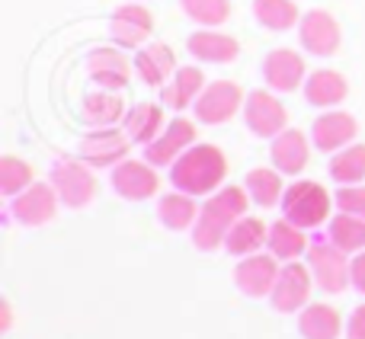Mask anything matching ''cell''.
I'll return each instance as SVG.
<instances>
[{
  "label": "cell",
  "instance_id": "obj_6",
  "mask_svg": "<svg viewBox=\"0 0 365 339\" xmlns=\"http://www.w3.org/2000/svg\"><path fill=\"white\" fill-rule=\"evenodd\" d=\"M48 182L55 186L61 205H68V208H87L96 195L93 167L83 164L81 157H61L55 167H51Z\"/></svg>",
  "mask_w": 365,
  "mask_h": 339
},
{
  "label": "cell",
  "instance_id": "obj_23",
  "mask_svg": "<svg viewBox=\"0 0 365 339\" xmlns=\"http://www.w3.org/2000/svg\"><path fill=\"white\" fill-rule=\"evenodd\" d=\"M205 90V74H202L199 64H180L177 74L160 87V103L167 109H177V113H186V109L195 106V100Z\"/></svg>",
  "mask_w": 365,
  "mask_h": 339
},
{
  "label": "cell",
  "instance_id": "obj_10",
  "mask_svg": "<svg viewBox=\"0 0 365 339\" xmlns=\"http://www.w3.org/2000/svg\"><path fill=\"white\" fill-rule=\"evenodd\" d=\"M109 186L125 202H148L158 195L160 173H158V167L148 164L145 157H125L119 167L109 170Z\"/></svg>",
  "mask_w": 365,
  "mask_h": 339
},
{
  "label": "cell",
  "instance_id": "obj_31",
  "mask_svg": "<svg viewBox=\"0 0 365 339\" xmlns=\"http://www.w3.org/2000/svg\"><path fill=\"white\" fill-rule=\"evenodd\" d=\"M324 237H327L334 246H340L343 253L356 256V253L365 250V218H356V214H346V212H336L334 218L327 221Z\"/></svg>",
  "mask_w": 365,
  "mask_h": 339
},
{
  "label": "cell",
  "instance_id": "obj_37",
  "mask_svg": "<svg viewBox=\"0 0 365 339\" xmlns=\"http://www.w3.org/2000/svg\"><path fill=\"white\" fill-rule=\"evenodd\" d=\"M346 339H365V304L346 317Z\"/></svg>",
  "mask_w": 365,
  "mask_h": 339
},
{
  "label": "cell",
  "instance_id": "obj_35",
  "mask_svg": "<svg viewBox=\"0 0 365 339\" xmlns=\"http://www.w3.org/2000/svg\"><path fill=\"white\" fill-rule=\"evenodd\" d=\"M32 182H36V173H32V167L26 164V160L13 157V154H6V157L0 160V192H4L6 199H16Z\"/></svg>",
  "mask_w": 365,
  "mask_h": 339
},
{
  "label": "cell",
  "instance_id": "obj_19",
  "mask_svg": "<svg viewBox=\"0 0 365 339\" xmlns=\"http://www.w3.org/2000/svg\"><path fill=\"white\" fill-rule=\"evenodd\" d=\"M311 138L302 128H285L269 141V164L282 176H302L311 164Z\"/></svg>",
  "mask_w": 365,
  "mask_h": 339
},
{
  "label": "cell",
  "instance_id": "obj_18",
  "mask_svg": "<svg viewBox=\"0 0 365 339\" xmlns=\"http://www.w3.org/2000/svg\"><path fill=\"white\" fill-rule=\"evenodd\" d=\"M58 205H61V199H58L51 182H32L26 192L10 199V214L26 227H42L58 214Z\"/></svg>",
  "mask_w": 365,
  "mask_h": 339
},
{
  "label": "cell",
  "instance_id": "obj_27",
  "mask_svg": "<svg viewBox=\"0 0 365 339\" xmlns=\"http://www.w3.org/2000/svg\"><path fill=\"white\" fill-rule=\"evenodd\" d=\"M298 333H302V339H340L346 333V323H343L336 308L314 301L298 314Z\"/></svg>",
  "mask_w": 365,
  "mask_h": 339
},
{
  "label": "cell",
  "instance_id": "obj_34",
  "mask_svg": "<svg viewBox=\"0 0 365 339\" xmlns=\"http://www.w3.org/2000/svg\"><path fill=\"white\" fill-rule=\"evenodd\" d=\"M180 10L202 29L225 26L231 16V0H180Z\"/></svg>",
  "mask_w": 365,
  "mask_h": 339
},
{
  "label": "cell",
  "instance_id": "obj_39",
  "mask_svg": "<svg viewBox=\"0 0 365 339\" xmlns=\"http://www.w3.org/2000/svg\"><path fill=\"white\" fill-rule=\"evenodd\" d=\"M0 311H4V323H0V327H4V330H10V301H4V304H0Z\"/></svg>",
  "mask_w": 365,
  "mask_h": 339
},
{
  "label": "cell",
  "instance_id": "obj_22",
  "mask_svg": "<svg viewBox=\"0 0 365 339\" xmlns=\"http://www.w3.org/2000/svg\"><path fill=\"white\" fill-rule=\"evenodd\" d=\"M186 51L199 64H231V61H237L240 45H237V38L221 29H195L186 38Z\"/></svg>",
  "mask_w": 365,
  "mask_h": 339
},
{
  "label": "cell",
  "instance_id": "obj_17",
  "mask_svg": "<svg viewBox=\"0 0 365 339\" xmlns=\"http://www.w3.org/2000/svg\"><path fill=\"white\" fill-rule=\"evenodd\" d=\"M279 269H282V263L269 250L266 253L259 250L253 256H240L237 266H234V285L247 298H269L272 285L279 278Z\"/></svg>",
  "mask_w": 365,
  "mask_h": 339
},
{
  "label": "cell",
  "instance_id": "obj_30",
  "mask_svg": "<svg viewBox=\"0 0 365 339\" xmlns=\"http://www.w3.org/2000/svg\"><path fill=\"white\" fill-rule=\"evenodd\" d=\"M244 189L253 205H259V208H279V202L285 195L282 173L276 167H253L244 176Z\"/></svg>",
  "mask_w": 365,
  "mask_h": 339
},
{
  "label": "cell",
  "instance_id": "obj_24",
  "mask_svg": "<svg viewBox=\"0 0 365 339\" xmlns=\"http://www.w3.org/2000/svg\"><path fill=\"white\" fill-rule=\"evenodd\" d=\"M122 128H125V135L132 138V145L148 147L167 128L164 103H135V106H128L125 119H122Z\"/></svg>",
  "mask_w": 365,
  "mask_h": 339
},
{
  "label": "cell",
  "instance_id": "obj_1",
  "mask_svg": "<svg viewBox=\"0 0 365 339\" xmlns=\"http://www.w3.org/2000/svg\"><path fill=\"white\" fill-rule=\"evenodd\" d=\"M250 195H247L244 186H234V182H225L218 192L205 195L199 208V221L189 234H192V244L199 246L202 253H212L218 246H225V237L234 224L247 214L250 208Z\"/></svg>",
  "mask_w": 365,
  "mask_h": 339
},
{
  "label": "cell",
  "instance_id": "obj_21",
  "mask_svg": "<svg viewBox=\"0 0 365 339\" xmlns=\"http://www.w3.org/2000/svg\"><path fill=\"white\" fill-rule=\"evenodd\" d=\"M302 93H304V103H308V106H314L324 113V109H340V103L349 96V83L340 71L317 68L308 74Z\"/></svg>",
  "mask_w": 365,
  "mask_h": 339
},
{
  "label": "cell",
  "instance_id": "obj_2",
  "mask_svg": "<svg viewBox=\"0 0 365 339\" xmlns=\"http://www.w3.org/2000/svg\"><path fill=\"white\" fill-rule=\"evenodd\" d=\"M167 179L173 189L189 192L195 199L218 192L227 179V157L218 145H202L195 141L186 154H180V160L167 170Z\"/></svg>",
  "mask_w": 365,
  "mask_h": 339
},
{
  "label": "cell",
  "instance_id": "obj_33",
  "mask_svg": "<svg viewBox=\"0 0 365 339\" xmlns=\"http://www.w3.org/2000/svg\"><path fill=\"white\" fill-rule=\"evenodd\" d=\"M327 173L336 186H356V182H365V145L353 141L349 147L330 154Z\"/></svg>",
  "mask_w": 365,
  "mask_h": 339
},
{
  "label": "cell",
  "instance_id": "obj_36",
  "mask_svg": "<svg viewBox=\"0 0 365 339\" xmlns=\"http://www.w3.org/2000/svg\"><path fill=\"white\" fill-rule=\"evenodd\" d=\"M334 205H336V212L365 218V182H356V186H336Z\"/></svg>",
  "mask_w": 365,
  "mask_h": 339
},
{
  "label": "cell",
  "instance_id": "obj_4",
  "mask_svg": "<svg viewBox=\"0 0 365 339\" xmlns=\"http://www.w3.org/2000/svg\"><path fill=\"white\" fill-rule=\"evenodd\" d=\"M308 269L314 276V285L324 295H343L346 288H353V256L343 253L340 246H334L327 237L311 240L308 246Z\"/></svg>",
  "mask_w": 365,
  "mask_h": 339
},
{
  "label": "cell",
  "instance_id": "obj_25",
  "mask_svg": "<svg viewBox=\"0 0 365 339\" xmlns=\"http://www.w3.org/2000/svg\"><path fill=\"white\" fill-rule=\"evenodd\" d=\"M128 106L122 103V96L115 90H90L81 103V119L87 122L90 128H113V125H122L125 119Z\"/></svg>",
  "mask_w": 365,
  "mask_h": 339
},
{
  "label": "cell",
  "instance_id": "obj_28",
  "mask_svg": "<svg viewBox=\"0 0 365 339\" xmlns=\"http://www.w3.org/2000/svg\"><path fill=\"white\" fill-rule=\"evenodd\" d=\"M308 231H302L298 224L279 218L269 224V237H266V250L279 259V263H295L308 253Z\"/></svg>",
  "mask_w": 365,
  "mask_h": 339
},
{
  "label": "cell",
  "instance_id": "obj_11",
  "mask_svg": "<svg viewBox=\"0 0 365 339\" xmlns=\"http://www.w3.org/2000/svg\"><path fill=\"white\" fill-rule=\"evenodd\" d=\"M151 32H154V16L138 0H128V4L115 6L113 16H109V38H113V45H119L125 51L148 45L151 42Z\"/></svg>",
  "mask_w": 365,
  "mask_h": 339
},
{
  "label": "cell",
  "instance_id": "obj_13",
  "mask_svg": "<svg viewBox=\"0 0 365 339\" xmlns=\"http://www.w3.org/2000/svg\"><path fill=\"white\" fill-rule=\"evenodd\" d=\"M359 138V122L346 109H324L311 122V145L321 154H336Z\"/></svg>",
  "mask_w": 365,
  "mask_h": 339
},
{
  "label": "cell",
  "instance_id": "obj_3",
  "mask_svg": "<svg viewBox=\"0 0 365 339\" xmlns=\"http://www.w3.org/2000/svg\"><path fill=\"white\" fill-rule=\"evenodd\" d=\"M279 208H282V218L298 224L302 231H317V227H327L336 205L324 182L292 179L289 186H285V195H282V202H279Z\"/></svg>",
  "mask_w": 365,
  "mask_h": 339
},
{
  "label": "cell",
  "instance_id": "obj_7",
  "mask_svg": "<svg viewBox=\"0 0 365 339\" xmlns=\"http://www.w3.org/2000/svg\"><path fill=\"white\" fill-rule=\"evenodd\" d=\"M128 151H132V138L125 135L122 125L90 128V132L81 138V145H77V157H81L83 164H90L93 170L119 167L122 160L128 157Z\"/></svg>",
  "mask_w": 365,
  "mask_h": 339
},
{
  "label": "cell",
  "instance_id": "obj_32",
  "mask_svg": "<svg viewBox=\"0 0 365 339\" xmlns=\"http://www.w3.org/2000/svg\"><path fill=\"white\" fill-rule=\"evenodd\" d=\"M253 19L269 32H289L298 29L302 13L295 0H253Z\"/></svg>",
  "mask_w": 365,
  "mask_h": 339
},
{
  "label": "cell",
  "instance_id": "obj_14",
  "mask_svg": "<svg viewBox=\"0 0 365 339\" xmlns=\"http://www.w3.org/2000/svg\"><path fill=\"white\" fill-rule=\"evenodd\" d=\"M308 74L311 71H308V64H304V55L295 48H272L269 55L263 58V83L279 96L302 90Z\"/></svg>",
  "mask_w": 365,
  "mask_h": 339
},
{
  "label": "cell",
  "instance_id": "obj_9",
  "mask_svg": "<svg viewBox=\"0 0 365 339\" xmlns=\"http://www.w3.org/2000/svg\"><path fill=\"white\" fill-rule=\"evenodd\" d=\"M311 288H314V276H311L308 263H282L279 278L269 291V304L279 314H302L311 304Z\"/></svg>",
  "mask_w": 365,
  "mask_h": 339
},
{
  "label": "cell",
  "instance_id": "obj_38",
  "mask_svg": "<svg viewBox=\"0 0 365 339\" xmlns=\"http://www.w3.org/2000/svg\"><path fill=\"white\" fill-rule=\"evenodd\" d=\"M349 276H353V288L359 291V295H365V250L353 256V272H349Z\"/></svg>",
  "mask_w": 365,
  "mask_h": 339
},
{
  "label": "cell",
  "instance_id": "obj_12",
  "mask_svg": "<svg viewBox=\"0 0 365 339\" xmlns=\"http://www.w3.org/2000/svg\"><path fill=\"white\" fill-rule=\"evenodd\" d=\"M298 45L314 58L336 55L343 45V29H340L334 13H327V10L302 13V23H298Z\"/></svg>",
  "mask_w": 365,
  "mask_h": 339
},
{
  "label": "cell",
  "instance_id": "obj_20",
  "mask_svg": "<svg viewBox=\"0 0 365 339\" xmlns=\"http://www.w3.org/2000/svg\"><path fill=\"white\" fill-rule=\"evenodd\" d=\"M135 77H138L145 87H164L167 80H170L173 74H177V55H173V48L167 42H148L141 45V48H135Z\"/></svg>",
  "mask_w": 365,
  "mask_h": 339
},
{
  "label": "cell",
  "instance_id": "obj_26",
  "mask_svg": "<svg viewBox=\"0 0 365 339\" xmlns=\"http://www.w3.org/2000/svg\"><path fill=\"white\" fill-rule=\"evenodd\" d=\"M199 208H202V202L195 195L170 189V192H164L158 199V221L173 234L192 231L195 221H199Z\"/></svg>",
  "mask_w": 365,
  "mask_h": 339
},
{
  "label": "cell",
  "instance_id": "obj_29",
  "mask_svg": "<svg viewBox=\"0 0 365 339\" xmlns=\"http://www.w3.org/2000/svg\"><path fill=\"white\" fill-rule=\"evenodd\" d=\"M266 237H269V224L244 214V218L227 231L225 250H227V256H253V253L266 250Z\"/></svg>",
  "mask_w": 365,
  "mask_h": 339
},
{
  "label": "cell",
  "instance_id": "obj_5",
  "mask_svg": "<svg viewBox=\"0 0 365 339\" xmlns=\"http://www.w3.org/2000/svg\"><path fill=\"white\" fill-rule=\"evenodd\" d=\"M244 125L250 128L253 138L272 141L276 135H282L289 128V109H285L282 96L266 90H250L244 100Z\"/></svg>",
  "mask_w": 365,
  "mask_h": 339
},
{
  "label": "cell",
  "instance_id": "obj_15",
  "mask_svg": "<svg viewBox=\"0 0 365 339\" xmlns=\"http://www.w3.org/2000/svg\"><path fill=\"white\" fill-rule=\"evenodd\" d=\"M195 141H199L195 138V122L177 115V119L167 122L164 132H160L148 147H141V151H145L148 164H154L158 170H170L180 160V154H186Z\"/></svg>",
  "mask_w": 365,
  "mask_h": 339
},
{
  "label": "cell",
  "instance_id": "obj_8",
  "mask_svg": "<svg viewBox=\"0 0 365 339\" xmlns=\"http://www.w3.org/2000/svg\"><path fill=\"white\" fill-rule=\"evenodd\" d=\"M244 100H247V93L240 90V83L212 80V83H205L202 96L195 100L192 115L199 125H225L237 113H244Z\"/></svg>",
  "mask_w": 365,
  "mask_h": 339
},
{
  "label": "cell",
  "instance_id": "obj_16",
  "mask_svg": "<svg viewBox=\"0 0 365 339\" xmlns=\"http://www.w3.org/2000/svg\"><path fill=\"white\" fill-rule=\"evenodd\" d=\"M87 74L100 90H125L135 74V64L128 61L125 48L119 45H103L87 55Z\"/></svg>",
  "mask_w": 365,
  "mask_h": 339
}]
</instances>
